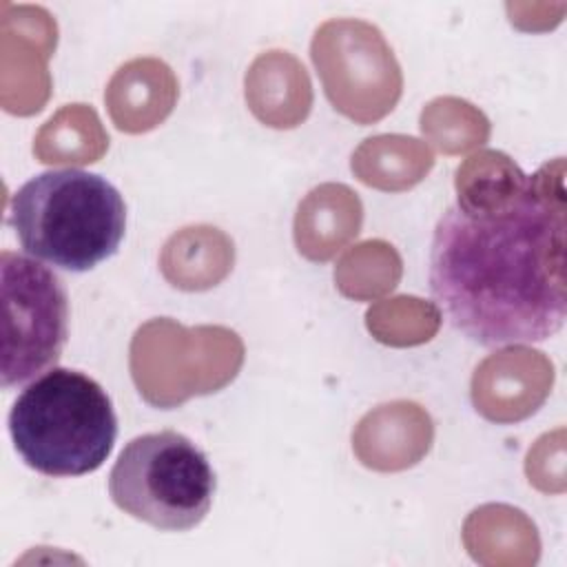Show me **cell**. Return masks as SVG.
Listing matches in <instances>:
<instances>
[{"label": "cell", "mask_w": 567, "mask_h": 567, "mask_svg": "<svg viewBox=\"0 0 567 567\" xmlns=\"http://www.w3.org/2000/svg\"><path fill=\"white\" fill-rule=\"evenodd\" d=\"M2 388L55 368L69 337V297L53 270L29 255L2 250Z\"/></svg>", "instance_id": "5"}, {"label": "cell", "mask_w": 567, "mask_h": 567, "mask_svg": "<svg viewBox=\"0 0 567 567\" xmlns=\"http://www.w3.org/2000/svg\"><path fill=\"white\" fill-rule=\"evenodd\" d=\"M9 434L31 470L53 478L84 476L102 467L113 452L117 416L95 379L55 365L13 401Z\"/></svg>", "instance_id": "3"}, {"label": "cell", "mask_w": 567, "mask_h": 567, "mask_svg": "<svg viewBox=\"0 0 567 567\" xmlns=\"http://www.w3.org/2000/svg\"><path fill=\"white\" fill-rule=\"evenodd\" d=\"M563 171L543 166L503 199L450 206L430 248V290L478 346L554 337L567 319Z\"/></svg>", "instance_id": "1"}, {"label": "cell", "mask_w": 567, "mask_h": 567, "mask_svg": "<svg viewBox=\"0 0 567 567\" xmlns=\"http://www.w3.org/2000/svg\"><path fill=\"white\" fill-rule=\"evenodd\" d=\"M215 489L210 461L175 430L128 441L109 476L113 503L124 514L162 532L197 527L210 512Z\"/></svg>", "instance_id": "4"}, {"label": "cell", "mask_w": 567, "mask_h": 567, "mask_svg": "<svg viewBox=\"0 0 567 567\" xmlns=\"http://www.w3.org/2000/svg\"><path fill=\"white\" fill-rule=\"evenodd\" d=\"M9 224L29 257L66 272H86L117 252L126 233V204L106 177L55 168L16 190Z\"/></svg>", "instance_id": "2"}]
</instances>
